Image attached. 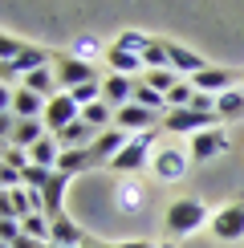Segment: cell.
<instances>
[{
  "mask_svg": "<svg viewBox=\"0 0 244 248\" xmlns=\"http://www.w3.org/2000/svg\"><path fill=\"white\" fill-rule=\"evenodd\" d=\"M20 86H29V90H33V94H41V98H57V74H53V69H49V65H41V69H33V74H29L25 81H20Z\"/></svg>",
  "mask_w": 244,
  "mask_h": 248,
  "instance_id": "obj_21",
  "label": "cell"
},
{
  "mask_svg": "<svg viewBox=\"0 0 244 248\" xmlns=\"http://www.w3.org/2000/svg\"><path fill=\"white\" fill-rule=\"evenodd\" d=\"M126 142H130V134H126V130L110 126V130H102V134H98V142L90 147V155H94V163H98V167H110V163L118 159V151L126 147Z\"/></svg>",
  "mask_w": 244,
  "mask_h": 248,
  "instance_id": "obj_11",
  "label": "cell"
},
{
  "mask_svg": "<svg viewBox=\"0 0 244 248\" xmlns=\"http://www.w3.org/2000/svg\"><path fill=\"white\" fill-rule=\"evenodd\" d=\"M232 147V139H228V130L224 126H208V130H199V134H191V163H212V159H220L224 151Z\"/></svg>",
  "mask_w": 244,
  "mask_h": 248,
  "instance_id": "obj_5",
  "label": "cell"
},
{
  "mask_svg": "<svg viewBox=\"0 0 244 248\" xmlns=\"http://www.w3.org/2000/svg\"><path fill=\"white\" fill-rule=\"evenodd\" d=\"M212 236L224 240V244L244 240V200H232L220 212H212Z\"/></svg>",
  "mask_w": 244,
  "mask_h": 248,
  "instance_id": "obj_4",
  "label": "cell"
},
{
  "mask_svg": "<svg viewBox=\"0 0 244 248\" xmlns=\"http://www.w3.org/2000/svg\"><path fill=\"white\" fill-rule=\"evenodd\" d=\"M203 224H208V203H203L199 195H179L167 208V216H163V228H167L171 240H183V236L199 232Z\"/></svg>",
  "mask_w": 244,
  "mask_h": 248,
  "instance_id": "obj_1",
  "label": "cell"
},
{
  "mask_svg": "<svg viewBox=\"0 0 244 248\" xmlns=\"http://www.w3.org/2000/svg\"><path fill=\"white\" fill-rule=\"evenodd\" d=\"M4 167L25 171V167H33V159H29V151H20V147H4Z\"/></svg>",
  "mask_w": 244,
  "mask_h": 248,
  "instance_id": "obj_33",
  "label": "cell"
},
{
  "mask_svg": "<svg viewBox=\"0 0 244 248\" xmlns=\"http://www.w3.org/2000/svg\"><path fill=\"white\" fill-rule=\"evenodd\" d=\"M20 49H25V41H13V37H4L0 41V61H13Z\"/></svg>",
  "mask_w": 244,
  "mask_h": 248,
  "instance_id": "obj_34",
  "label": "cell"
},
{
  "mask_svg": "<svg viewBox=\"0 0 244 248\" xmlns=\"http://www.w3.org/2000/svg\"><path fill=\"white\" fill-rule=\"evenodd\" d=\"M98 53H102V45H98L94 37H77V41H74V57H81V61H94ZM102 57H106V53H102Z\"/></svg>",
  "mask_w": 244,
  "mask_h": 248,
  "instance_id": "obj_32",
  "label": "cell"
},
{
  "mask_svg": "<svg viewBox=\"0 0 244 248\" xmlns=\"http://www.w3.org/2000/svg\"><path fill=\"white\" fill-rule=\"evenodd\" d=\"M69 98H74L77 106L86 110L90 102H102V81H86V86H77V90H69Z\"/></svg>",
  "mask_w": 244,
  "mask_h": 248,
  "instance_id": "obj_30",
  "label": "cell"
},
{
  "mask_svg": "<svg viewBox=\"0 0 244 248\" xmlns=\"http://www.w3.org/2000/svg\"><path fill=\"white\" fill-rule=\"evenodd\" d=\"M208 126H220V118L216 114H199V110H191V106L167 110L163 122H159V130H175V134H199V130H208Z\"/></svg>",
  "mask_w": 244,
  "mask_h": 248,
  "instance_id": "obj_6",
  "label": "cell"
},
{
  "mask_svg": "<svg viewBox=\"0 0 244 248\" xmlns=\"http://www.w3.org/2000/svg\"><path fill=\"white\" fill-rule=\"evenodd\" d=\"M106 65H110V74L130 78L135 69H142V57H138V53H126V49H118V45H110V49H106Z\"/></svg>",
  "mask_w": 244,
  "mask_h": 248,
  "instance_id": "obj_22",
  "label": "cell"
},
{
  "mask_svg": "<svg viewBox=\"0 0 244 248\" xmlns=\"http://www.w3.org/2000/svg\"><path fill=\"white\" fill-rule=\"evenodd\" d=\"M45 106H49V102L41 94H33L29 86H16L13 90V114L16 118H45Z\"/></svg>",
  "mask_w": 244,
  "mask_h": 248,
  "instance_id": "obj_17",
  "label": "cell"
},
{
  "mask_svg": "<svg viewBox=\"0 0 244 248\" xmlns=\"http://www.w3.org/2000/svg\"><path fill=\"white\" fill-rule=\"evenodd\" d=\"M90 167H98L90 151H61L57 171H65V175H81V171H90Z\"/></svg>",
  "mask_w": 244,
  "mask_h": 248,
  "instance_id": "obj_23",
  "label": "cell"
},
{
  "mask_svg": "<svg viewBox=\"0 0 244 248\" xmlns=\"http://www.w3.org/2000/svg\"><path fill=\"white\" fill-rule=\"evenodd\" d=\"M102 102H106V106H114V110L130 106V102H135V81H130V78H122V74L102 78Z\"/></svg>",
  "mask_w": 244,
  "mask_h": 248,
  "instance_id": "obj_15",
  "label": "cell"
},
{
  "mask_svg": "<svg viewBox=\"0 0 244 248\" xmlns=\"http://www.w3.org/2000/svg\"><path fill=\"white\" fill-rule=\"evenodd\" d=\"M175 81H179L175 69H147V86L159 90V94H171V90H175Z\"/></svg>",
  "mask_w": 244,
  "mask_h": 248,
  "instance_id": "obj_26",
  "label": "cell"
},
{
  "mask_svg": "<svg viewBox=\"0 0 244 248\" xmlns=\"http://www.w3.org/2000/svg\"><path fill=\"white\" fill-rule=\"evenodd\" d=\"M29 159H33L37 167H49V171H57V163H61V142H57V134H45V139H41L37 147L29 151Z\"/></svg>",
  "mask_w": 244,
  "mask_h": 248,
  "instance_id": "obj_20",
  "label": "cell"
},
{
  "mask_svg": "<svg viewBox=\"0 0 244 248\" xmlns=\"http://www.w3.org/2000/svg\"><path fill=\"white\" fill-rule=\"evenodd\" d=\"M191 98H196V86L179 78V81H175V90L167 94V106H171V110H179V106H191Z\"/></svg>",
  "mask_w": 244,
  "mask_h": 248,
  "instance_id": "obj_28",
  "label": "cell"
},
{
  "mask_svg": "<svg viewBox=\"0 0 244 248\" xmlns=\"http://www.w3.org/2000/svg\"><path fill=\"white\" fill-rule=\"evenodd\" d=\"M69 179L74 175H65V171H53L49 175V183H45V216L49 220H57V216H65V187H69Z\"/></svg>",
  "mask_w": 244,
  "mask_h": 248,
  "instance_id": "obj_16",
  "label": "cell"
},
{
  "mask_svg": "<svg viewBox=\"0 0 244 248\" xmlns=\"http://www.w3.org/2000/svg\"><path fill=\"white\" fill-rule=\"evenodd\" d=\"M155 122H163V118L155 114V110L138 106V102H130V106L114 110V126H118V130H126V134H142V130H155Z\"/></svg>",
  "mask_w": 244,
  "mask_h": 248,
  "instance_id": "obj_9",
  "label": "cell"
},
{
  "mask_svg": "<svg viewBox=\"0 0 244 248\" xmlns=\"http://www.w3.org/2000/svg\"><path fill=\"white\" fill-rule=\"evenodd\" d=\"M106 248H155V244H151V240H114Z\"/></svg>",
  "mask_w": 244,
  "mask_h": 248,
  "instance_id": "obj_35",
  "label": "cell"
},
{
  "mask_svg": "<svg viewBox=\"0 0 244 248\" xmlns=\"http://www.w3.org/2000/svg\"><path fill=\"white\" fill-rule=\"evenodd\" d=\"M81 122H90L94 130H110V122H114V106H106V102H90V106L81 110Z\"/></svg>",
  "mask_w": 244,
  "mask_h": 248,
  "instance_id": "obj_24",
  "label": "cell"
},
{
  "mask_svg": "<svg viewBox=\"0 0 244 248\" xmlns=\"http://www.w3.org/2000/svg\"><path fill=\"white\" fill-rule=\"evenodd\" d=\"M142 65H151V69H171V61H167V45H163V41H151V45L142 49Z\"/></svg>",
  "mask_w": 244,
  "mask_h": 248,
  "instance_id": "obj_27",
  "label": "cell"
},
{
  "mask_svg": "<svg viewBox=\"0 0 244 248\" xmlns=\"http://www.w3.org/2000/svg\"><path fill=\"white\" fill-rule=\"evenodd\" d=\"M49 134V126H45V118H16V126H13V134L4 139V147H20V151H33L41 139Z\"/></svg>",
  "mask_w": 244,
  "mask_h": 248,
  "instance_id": "obj_12",
  "label": "cell"
},
{
  "mask_svg": "<svg viewBox=\"0 0 244 248\" xmlns=\"http://www.w3.org/2000/svg\"><path fill=\"white\" fill-rule=\"evenodd\" d=\"M187 163H191V155H183L179 147H159L155 159H151V171H155V179H163V183H179L183 175H187Z\"/></svg>",
  "mask_w": 244,
  "mask_h": 248,
  "instance_id": "obj_8",
  "label": "cell"
},
{
  "mask_svg": "<svg viewBox=\"0 0 244 248\" xmlns=\"http://www.w3.org/2000/svg\"><path fill=\"white\" fill-rule=\"evenodd\" d=\"M155 248H175V240H163V244H155Z\"/></svg>",
  "mask_w": 244,
  "mask_h": 248,
  "instance_id": "obj_37",
  "label": "cell"
},
{
  "mask_svg": "<svg viewBox=\"0 0 244 248\" xmlns=\"http://www.w3.org/2000/svg\"><path fill=\"white\" fill-rule=\"evenodd\" d=\"M187 81L199 90V94H212V98H220V94H228V90L244 86V74H232V69L208 65V69H199V74H196V78H187Z\"/></svg>",
  "mask_w": 244,
  "mask_h": 248,
  "instance_id": "obj_7",
  "label": "cell"
},
{
  "mask_svg": "<svg viewBox=\"0 0 244 248\" xmlns=\"http://www.w3.org/2000/svg\"><path fill=\"white\" fill-rule=\"evenodd\" d=\"M53 74H57L61 94H69V90L86 86V81H98V65L94 61H81L74 53H53Z\"/></svg>",
  "mask_w": 244,
  "mask_h": 248,
  "instance_id": "obj_3",
  "label": "cell"
},
{
  "mask_svg": "<svg viewBox=\"0 0 244 248\" xmlns=\"http://www.w3.org/2000/svg\"><path fill=\"white\" fill-rule=\"evenodd\" d=\"M216 118L220 122H240L244 118V86H236V90H228V94L216 98Z\"/></svg>",
  "mask_w": 244,
  "mask_h": 248,
  "instance_id": "obj_19",
  "label": "cell"
},
{
  "mask_svg": "<svg viewBox=\"0 0 244 248\" xmlns=\"http://www.w3.org/2000/svg\"><path fill=\"white\" fill-rule=\"evenodd\" d=\"M118 203H122V212H138L142 208V191L135 187V183H122L118 187Z\"/></svg>",
  "mask_w": 244,
  "mask_h": 248,
  "instance_id": "obj_31",
  "label": "cell"
},
{
  "mask_svg": "<svg viewBox=\"0 0 244 248\" xmlns=\"http://www.w3.org/2000/svg\"><path fill=\"white\" fill-rule=\"evenodd\" d=\"M81 118V106L69 94H57V98H49V106H45V126L49 134H57V130H65L69 122H77Z\"/></svg>",
  "mask_w": 244,
  "mask_h": 248,
  "instance_id": "obj_10",
  "label": "cell"
},
{
  "mask_svg": "<svg viewBox=\"0 0 244 248\" xmlns=\"http://www.w3.org/2000/svg\"><path fill=\"white\" fill-rule=\"evenodd\" d=\"M159 134L163 130H142V134H130V142L118 151V159L110 163V171H118V175H135V171H142L151 159H155V142H159Z\"/></svg>",
  "mask_w": 244,
  "mask_h": 248,
  "instance_id": "obj_2",
  "label": "cell"
},
{
  "mask_svg": "<svg viewBox=\"0 0 244 248\" xmlns=\"http://www.w3.org/2000/svg\"><path fill=\"white\" fill-rule=\"evenodd\" d=\"M81 248H106V244H98V240H86V244H81Z\"/></svg>",
  "mask_w": 244,
  "mask_h": 248,
  "instance_id": "obj_36",
  "label": "cell"
},
{
  "mask_svg": "<svg viewBox=\"0 0 244 248\" xmlns=\"http://www.w3.org/2000/svg\"><path fill=\"white\" fill-rule=\"evenodd\" d=\"M98 134H102V130H94L90 122L77 118V122H69L65 130H57V142H61V151H90V147L98 142Z\"/></svg>",
  "mask_w": 244,
  "mask_h": 248,
  "instance_id": "obj_14",
  "label": "cell"
},
{
  "mask_svg": "<svg viewBox=\"0 0 244 248\" xmlns=\"http://www.w3.org/2000/svg\"><path fill=\"white\" fill-rule=\"evenodd\" d=\"M86 240H90V236L81 232L77 224L69 220V216H57V220H53V236H49V244H61V248H81Z\"/></svg>",
  "mask_w": 244,
  "mask_h": 248,
  "instance_id": "obj_18",
  "label": "cell"
},
{
  "mask_svg": "<svg viewBox=\"0 0 244 248\" xmlns=\"http://www.w3.org/2000/svg\"><path fill=\"white\" fill-rule=\"evenodd\" d=\"M167 45V61H171V69L175 74H187V78H196L199 69H208V61H203L196 49H187V45H179V41H163Z\"/></svg>",
  "mask_w": 244,
  "mask_h": 248,
  "instance_id": "obj_13",
  "label": "cell"
},
{
  "mask_svg": "<svg viewBox=\"0 0 244 248\" xmlns=\"http://www.w3.org/2000/svg\"><path fill=\"white\" fill-rule=\"evenodd\" d=\"M114 45H118V49H126V53H138V57H142V49L151 45V37H147V33H135V29H126V33H122Z\"/></svg>",
  "mask_w": 244,
  "mask_h": 248,
  "instance_id": "obj_29",
  "label": "cell"
},
{
  "mask_svg": "<svg viewBox=\"0 0 244 248\" xmlns=\"http://www.w3.org/2000/svg\"><path fill=\"white\" fill-rule=\"evenodd\" d=\"M135 102L147 110H155V114H163V106H167V94H159V90H151L147 81H138L135 86Z\"/></svg>",
  "mask_w": 244,
  "mask_h": 248,
  "instance_id": "obj_25",
  "label": "cell"
},
{
  "mask_svg": "<svg viewBox=\"0 0 244 248\" xmlns=\"http://www.w3.org/2000/svg\"><path fill=\"white\" fill-rule=\"evenodd\" d=\"M49 248H61V244H49Z\"/></svg>",
  "mask_w": 244,
  "mask_h": 248,
  "instance_id": "obj_38",
  "label": "cell"
}]
</instances>
